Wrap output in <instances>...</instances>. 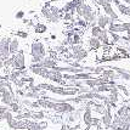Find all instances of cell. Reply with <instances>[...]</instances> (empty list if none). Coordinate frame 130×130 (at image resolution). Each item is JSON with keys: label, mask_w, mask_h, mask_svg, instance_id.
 <instances>
[{"label": "cell", "mask_w": 130, "mask_h": 130, "mask_svg": "<svg viewBox=\"0 0 130 130\" xmlns=\"http://www.w3.org/2000/svg\"><path fill=\"white\" fill-rule=\"evenodd\" d=\"M27 130H45L41 126L40 122L37 120H27Z\"/></svg>", "instance_id": "12"}, {"label": "cell", "mask_w": 130, "mask_h": 130, "mask_svg": "<svg viewBox=\"0 0 130 130\" xmlns=\"http://www.w3.org/2000/svg\"><path fill=\"white\" fill-rule=\"evenodd\" d=\"M52 111L56 112V113H58V114H64V116H67V114L74 112V111H75V107H74L72 103L66 102L64 100H61V102H55V107H54Z\"/></svg>", "instance_id": "2"}, {"label": "cell", "mask_w": 130, "mask_h": 130, "mask_svg": "<svg viewBox=\"0 0 130 130\" xmlns=\"http://www.w3.org/2000/svg\"><path fill=\"white\" fill-rule=\"evenodd\" d=\"M102 10H103V12H105V15H107L113 22H116V21H118L119 20L118 13L114 11L112 3H108V4H106V5H103L102 6Z\"/></svg>", "instance_id": "3"}, {"label": "cell", "mask_w": 130, "mask_h": 130, "mask_svg": "<svg viewBox=\"0 0 130 130\" xmlns=\"http://www.w3.org/2000/svg\"><path fill=\"white\" fill-rule=\"evenodd\" d=\"M45 118V113L43 111H37V112H32V120H43Z\"/></svg>", "instance_id": "14"}, {"label": "cell", "mask_w": 130, "mask_h": 130, "mask_svg": "<svg viewBox=\"0 0 130 130\" xmlns=\"http://www.w3.org/2000/svg\"><path fill=\"white\" fill-rule=\"evenodd\" d=\"M15 67L17 69H23L24 68V55H23V52H20L15 56Z\"/></svg>", "instance_id": "10"}, {"label": "cell", "mask_w": 130, "mask_h": 130, "mask_svg": "<svg viewBox=\"0 0 130 130\" xmlns=\"http://www.w3.org/2000/svg\"><path fill=\"white\" fill-rule=\"evenodd\" d=\"M89 30H90V35H91V37H94V38H99L103 29L100 28L99 26H95V27H90V28H89Z\"/></svg>", "instance_id": "13"}, {"label": "cell", "mask_w": 130, "mask_h": 130, "mask_svg": "<svg viewBox=\"0 0 130 130\" xmlns=\"http://www.w3.org/2000/svg\"><path fill=\"white\" fill-rule=\"evenodd\" d=\"M69 128H71V126H69L68 124H66V123H63L62 126H61V130H69Z\"/></svg>", "instance_id": "18"}, {"label": "cell", "mask_w": 130, "mask_h": 130, "mask_svg": "<svg viewBox=\"0 0 130 130\" xmlns=\"http://www.w3.org/2000/svg\"><path fill=\"white\" fill-rule=\"evenodd\" d=\"M10 107H11V111H12V112H20V109H21L20 105H18L17 102H13Z\"/></svg>", "instance_id": "17"}, {"label": "cell", "mask_w": 130, "mask_h": 130, "mask_svg": "<svg viewBox=\"0 0 130 130\" xmlns=\"http://www.w3.org/2000/svg\"><path fill=\"white\" fill-rule=\"evenodd\" d=\"M17 50H18V40L17 39L11 40V43H10V52L15 54Z\"/></svg>", "instance_id": "16"}, {"label": "cell", "mask_w": 130, "mask_h": 130, "mask_svg": "<svg viewBox=\"0 0 130 130\" xmlns=\"http://www.w3.org/2000/svg\"><path fill=\"white\" fill-rule=\"evenodd\" d=\"M97 26L102 29H107L108 26L111 24V23L113 22L107 15H105V13H101V12H99V16H97Z\"/></svg>", "instance_id": "5"}, {"label": "cell", "mask_w": 130, "mask_h": 130, "mask_svg": "<svg viewBox=\"0 0 130 130\" xmlns=\"http://www.w3.org/2000/svg\"><path fill=\"white\" fill-rule=\"evenodd\" d=\"M86 56H88V50L86 49H83V50L78 51V52H71V58H73L74 61H77V62H80V61H83V60H85L86 58Z\"/></svg>", "instance_id": "8"}, {"label": "cell", "mask_w": 130, "mask_h": 130, "mask_svg": "<svg viewBox=\"0 0 130 130\" xmlns=\"http://www.w3.org/2000/svg\"><path fill=\"white\" fill-rule=\"evenodd\" d=\"M102 44L101 41L97 39V38H94V37H90L88 41H86V47H88V50H100L102 49Z\"/></svg>", "instance_id": "7"}, {"label": "cell", "mask_w": 130, "mask_h": 130, "mask_svg": "<svg viewBox=\"0 0 130 130\" xmlns=\"http://www.w3.org/2000/svg\"><path fill=\"white\" fill-rule=\"evenodd\" d=\"M30 55L33 57L34 63H39L44 57H46L47 51H46V45L41 40H35L30 44Z\"/></svg>", "instance_id": "1"}, {"label": "cell", "mask_w": 130, "mask_h": 130, "mask_svg": "<svg viewBox=\"0 0 130 130\" xmlns=\"http://www.w3.org/2000/svg\"><path fill=\"white\" fill-rule=\"evenodd\" d=\"M112 120H113V116H112V109L111 106H107V111L106 113L101 116V124H103V126L106 129H109L112 125Z\"/></svg>", "instance_id": "4"}, {"label": "cell", "mask_w": 130, "mask_h": 130, "mask_svg": "<svg viewBox=\"0 0 130 130\" xmlns=\"http://www.w3.org/2000/svg\"><path fill=\"white\" fill-rule=\"evenodd\" d=\"M18 35H20V37H23V38H26V37H27V33H24V32H20Z\"/></svg>", "instance_id": "20"}, {"label": "cell", "mask_w": 130, "mask_h": 130, "mask_svg": "<svg viewBox=\"0 0 130 130\" xmlns=\"http://www.w3.org/2000/svg\"><path fill=\"white\" fill-rule=\"evenodd\" d=\"M46 26L44 24V23H37L35 24V27H34V32L35 33H39V34H43L46 32Z\"/></svg>", "instance_id": "15"}, {"label": "cell", "mask_w": 130, "mask_h": 130, "mask_svg": "<svg viewBox=\"0 0 130 130\" xmlns=\"http://www.w3.org/2000/svg\"><path fill=\"white\" fill-rule=\"evenodd\" d=\"M106 111H107V106L103 103V102H97L94 105V107H92V112H96L97 114H101V116H103V114L106 113Z\"/></svg>", "instance_id": "9"}, {"label": "cell", "mask_w": 130, "mask_h": 130, "mask_svg": "<svg viewBox=\"0 0 130 130\" xmlns=\"http://www.w3.org/2000/svg\"><path fill=\"white\" fill-rule=\"evenodd\" d=\"M92 108L91 107H84V113H83V124L85 126H91L92 124Z\"/></svg>", "instance_id": "6"}, {"label": "cell", "mask_w": 130, "mask_h": 130, "mask_svg": "<svg viewBox=\"0 0 130 130\" xmlns=\"http://www.w3.org/2000/svg\"><path fill=\"white\" fill-rule=\"evenodd\" d=\"M23 16H24V12H23V11H20V12H18V13H17V18H22V17Z\"/></svg>", "instance_id": "19"}, {"label": "cell", "mask_w": 130, "mask_h": 130, "mask_svg": "<svg viewBox=\"0 0 130 130\" xmlns=\"http://www.w3.org/2000/svg\"><path fill=\"white\" fill-rule=\"evenodd\" d=\"M130 112V106L129 105H126V103H124V105H122L120 107L117 109V116L118 117H120V118H123L124 119L126 116H128V113Z\"/></svg>", "instance_id": "11"}]
</instances>
